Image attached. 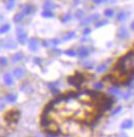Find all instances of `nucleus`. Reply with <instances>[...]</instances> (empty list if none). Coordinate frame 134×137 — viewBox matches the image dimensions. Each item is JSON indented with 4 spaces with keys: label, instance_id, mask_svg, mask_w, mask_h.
I'll return each mask as SVG.
<instances>
[{
    "label": "nucleus",
    "instance_id": "17",
    "mask_svg": "<svg viewBox=\"0 0 134 137\" xmlns=\"http://www.w3.org/2000/svg\"><path fill=\"white\" fill-rule=\"evenodd\" d=\"M105 68H106V66H105V65H100V66L97 68V71H98V72H102V71H104V70H105Z\"/></svg>",
    "mask_w": 134,
    "mask_h": 137
},
{
    "label": "nucleus",
    "instance_id": "24",
    "mask_svg": "<svg viewBox=\"0 0 134 137\" xmlns=\"http://www.w3.org/2000/svg\"><path fill=\"white\" fill-rule=\"evenodd\" d=\"M48 137H56L55 134H51V135H48Z\"/></svg>",
    "mask_w": 134,
    "mask_h": 137
},
{
    "label": "nucleus",
    "instance_id": "12",
    "mask_svg": "<svg viewBox=\"0 0 134 137\" xmlns=\"http://www.w3.org/2000/svg\"><path fill=\"white\" fill-rule=\"evenodd\" d=\"M6 100H7L8 102H10V103H15V102L17 101V96H16L15 94H9V95L6 97Z\"/></svg>",
    "mask_w": 134,
    "mask_h": 137
},
{
    "label": "nucleus",
    "instance_id": "9",
    "mask_svg": "<svg viewBox=\"0 0 134 137\" xmlns=\"http://www.w3.org/2000/svg\"><path fill=\"white\" fill-rule=\"evenodd\" d=\"M79 55H80V57H81V58L87 57V56L89 55V51H88V49L85 48V47H81L80 50H79Z\"/></svg>",
    "mask_w": 134,
    "mask_h": 137
},
{
    "label": "nucleus",
    "instance_id": "15",
    "mask_svg": "<svg viewBox=\"0 0 134 137\" xmlns=\"http://www.w3.org/2000/svg\"><path fill=\"white\" fill-rule=\"evenodd\" d=\"M131 95H132V93H131L130 91H128L127 93H125V94H124V97H123V98H124L125 100H128V99H130V98H131Z\"/></svg>",
    "mask_w": 134,
    "mask_h": 137
},
{
    "label": "nucleus",
    "instance_id": "14",
    "mask_svg": "<svg viewBox=\"0 0 134 137\" xmlns=\"http://www.w3.org/2000/svg\"><path fill=\"white\" fill-rule=\"evenodd\" d=\"M122 109H123V108H122V106H118V107H117L116 109L112 111L111 115H117V114H119V113H120V112L122 111Z\"/></svg>",
    "mask_w": 134,
    "mask_h": 137
},
{
    "label": "nucleus",
    "instance_id": "22",
    "mask_svg": "<svg viewBox=\"0 0 134 137\" xmlns=\"http://www.w3.org/2000/svg\"><path fill=\"white\" fill-rule=\"evenodd\" d=\"M66 54H67L68 56H75V53H74L73 51H67Z\"/></svg>",
    "mask_w": 134,
    "mask_h": 137
},
{
    "label": "nucleus",
    "instance_id": "18",
    "mask_svg": "<svg viewBox=\"0 0 134 137\" xmlns=\"http://www.w3.org/2000/svg\"><path fill=\"white\" fill-rule=\"evenodd\" d=\"M102 87H103V84H102L101 82H96V83L94 84V88H95V89H97V90H100Z\"/></svg>",
    "mask_w": 134,
    "mask_h": 137
},
{
    "label": "nucleus",
    "instance_id": "25",
    "mask_svg": "<svg viewBox=\"0 0 134 137\" xmlns=\"http://www.w3.org/2000/svg\"><path fill=\"white\" fill-rule=\"evenodd\" d=\"M131 28H132V29H133V30H134V22H133V23H132V25H131Z\"/></svg>",
    "mask_w": 134,
    "mask_h": 137
},
{
    "label": "nucleus",
    "instance_id": "1",
    "mask_svg": "<svg viewBox=\"0 0 134 137\" xmlns=\"http://www.w3.org/2000/svg\"><path fill=\"white\" fill-rule=\"evenodd\" d=\"M118 67L120 68L121 71L124 73H130L134 71V53H128L124 57L120 59L118 62Z\"/></svg>",
    "mask_w": 134,
    "mask_h": 137
},
{
    "label": "nucleus",
    "instance_id": "5",
    "mask_svg": "<svg viewBox=\"0 0 134 137\" xmlns=\"http://www.w3.org/2000/svg\"><path fill=\"white\" fill-rule=\"evenodd\" d=\"M18 37H19V41L21 43H25L27 41V33L23 30L18 31Z\"/></svg>",
    "mask_w": 134,
    "mask_h": 137
},
{
    "label": "nucleus",
    "instance_id": "19",
    "mask_svg": "<svg viewBox=\"0 0 134 137\" xmlns=\"http://www.w3.org/2000/svg\"><path fill=\"white\" fill-rule=\"evenodd\" d=\"M73 36H74V33H73V32H70L69 34H67V35L65 36V39H66V40H68V39H71Z\"/></svg>",
    "mask_w": 134,
    "mask_h": 137
},
{
    "label": "nucleus",
    "instance_id": "23",
    "mask_svg": "<svg viewBox=\"0 0 134 137\" xmlns=\"http://www.w3.org/2000/svg\"><path fill=\"white\" fill-rule=\"evenodd\" d=\"M106 16H108V17H109V16H111V11H110V10H107V11H106Z\"/></svg>",
    "mask_w": 134,
    "mask_h": 137
},
{
    "label": "nucleus",
    "instance_id": "8",
    "mask_svg": "<svg viewBox=\"0 0 134 137\" xmlns=\"http://www.w3.org/2000/svg\"><path fill=\"white\" fill-rule=\"evenodd\" d=\"M29 48H30V50L31 51H36L37 50V40L36 39H31L30 41H29Z\"/></svg>",
    "mask_w": 134,
    "mask_h": 137
},
{
    "label": "nucleus",
    "instance_id": "6",
    "mask_svg": "<svg viewBox=\"0 0 134 137\" xmlns=\"http://www.w3.org/2000/svg\"><path fill=\"white\" fill-rule=\"evenodd\" d=\"M14 74H15V76H16L17 79H22V77H24V75H25V71H24V69H22V68H16L15 71H14Z\"/></svg>",
    "mask_w": 134,
    "mask_h": 137
},
{
    "label": "nucleus",
    "instance_id": "11",
    "mask_svg": "<svg viewBox=\"0 0 134 137\" xmlns=\"http://www.w3.org/2000/svg\"><path fill=\"white\" fill-rule=\"evenodd\" d=\"M118 35H119V37L120 38H125V37H127V35H128V32H127V30L126 29H120V31H119V33H118Z\"/></svg>",
    "mask_w": 134,
    "mask_h": 137
},
{
    "label": "nucleus",
    "instance_id": "3",
    "mask_svg": "<svg viewBox=\"0 0 134 137\" xmlns=\"http://www.w3.org/2000/svg\"><path fill=\"white\" fill-rule=\"evenodd\" d=\"M68 82H70L71 84H73V86H75V87H79L81 82H84V77H82V75H80V74H75L74 76H72V77H70L69 80H68Z\"/></svg>",
    "mask_w": 134,
    "mask_h": 137
},
{
    "label": "nucleus",
    "instance_id": "26",
    "mask_svg": "<svg viewBox=\"0 0 134 137\" xmlns=\"http://www.w3.org/2000/svg\"><path fill=\"white\" fill-rule=\"evenodd\" d=\"M5 137H9V136H5Z\"/></svg>",
    "mask_w": 134,
    "mask_h": 137
},
{
    "label": "nucleus",
    "instance_id": "16",
    "mask_svg": "<svg viewBox=\"0 0 134 137\" xmlns=\"http://www.w3.org/2000/svg\"><path fill=\"white\" fill-rule=\"evenodd\" d=\"M0 64L3 65V66H5V65L7 64V60H6V58L1 57V58H0Z\"/></svg>",
    "mask_w": 134,
    "mask_h": 137
},
{
    "label": "nucleus",
    "instance_id": "7",
    "mask_svg": "<svg viewBox=\"0 0 134 137\" xmlns=\"http://www.w3.org/2000/svg\"><path fill=\"white\" fill-rule=\"evenodd\" d=\"M3 81L5 82V84H7V86H11V84L14 83V80H12V76H11L10 73H6V74L4 75Z\"/></svg>",
    "mask_w": 134,
    "mask_h": 137
},
{
    "label": "nucleus",
    "instance_id": "13",
    "mask_svg": "<svg viewBox=\"0 0 134 137\" xmlns=\"http://www.w3.org/2000/svg\"><path fill=\"white\" fill-rule=\"evenodd\" d=\"M9 25H4L3 27H1L0 28V33L2 34V33H6L8 30H9Z\"/></svg>",
    "mask_w": 134,
    "mask_h": 137
},
{
    "label": "nucleus",
    "instance_id": "21",
    "mask_svg": "<svg viewBox=\"0 0 134 137\" xmlns=\"http://www.w3.org/2000/svg\"><path fill=\"white\" fill-rule=\"evenodd\" d=\"M22 57H23V56H22V54H17V56L14 58V60H15V61H18V60L22 59Z\"/></svg>",
    "mask_w": 134,
    "mask_h": 137
},
{
    "label": "nucleus",
    "instance_id": "2",
    "mask_svg": "<svg viewBox=\"0 0 134 137\" xmlns=\"http://www.w3.org/2000/svg\"><path fill=\"white\" fill-rule=\"evenodd\" d=\"M20 118V112L18 110H11V111H8L6 112V114L4 115V119L6 122H9V123H16Z\"/></svg>",
    "mask_w": 134,
    "mask_h": 137
},
{
    "label": "nucleus",
    "instance_id": "20",
    "mask_svg": "<svg viewBox=\"0 0 134 137\" xmlns=\"http://www.w3.org/2000/svg\"><path fill=\"white\" fill-rule=\"evenodd\" d=\"M4 107H5V103H4V101L2 99H0V111L3 110Z\"/></svg>",
    "mask_w": 134,
    "mask_h": 137
},
{
    "label": "nucleus",
    "instance_id": "4",
    "mask_svg": "<svg viewBox=\"0 0 134 137\" xmlns=\"http://www.w3.org/2000/svg\"><path fill=\"white\" fill-rule=\"evenodd\" d=\"M133 127V121L132 120H126L121 124V129L123 130H128Z\"/></svg>",
    "mask_w": 134,
    "mask_h": 137
},
{
    "label": "nucleus",
    "instance_id": "10",
    "mask_svg": "<svg viewBox=\"0 0 134 137\" xmlns=\"http://www.w3.org/2000/svg\"><path fill=\"white\" fill-rule=\"evenodd\" d=\"M108 91H109V93H110V94H112L113 96H117V95H120V94H121L120 89H119V88H117V87H112V88H110Z\"/></svg>",
    "mask_w": 134,
    "mask_h": 137
}]
</instances>
